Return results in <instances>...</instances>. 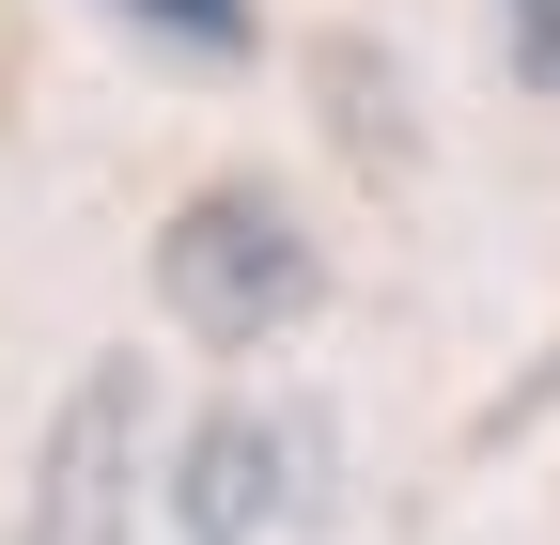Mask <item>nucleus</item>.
<instances>
[{
  "instance_id": "obj_4",
  "label": "nucleus",
  "mask_w": 560,
  "mask_h": 545,
  "mask_svg": "<svg viewBox=\"0 0 560 545\" xmlns=\"http://www.w3.org/2000/svg\"><path fill=\"white\" fill-rule=\"evenodd\" d=\"M140 32H172V47H202V62H249V0H125Z\"/></svg>"
},
{
  "instance_id": "obj_3",
  "label": "nucleus",
  "mask_w": 560,
  "mask_h": 545,
  "mask_svg": "<svg viewBox=\"0 0 560 545\" xmlns=\"http://www.w3.org/2000/svg\"><path fill=\"white\" fill-rule=\"evenodd\" d=\"M140 452H156V374H140V344H109L79 390H62V421H47L32 530H47V545H109V530H140Z\"/></svg>"
},
{
  "instance_id": "obj_5",
  "label": "nucleus",
  "mask_w": 560,
  "mask_h": 545,
  "mask_svg": "<svg viewBox=\"0 0 560 545\" xmlns=\"http://www.w3.org/2000/svg\"><path fill=\"white\" fill-rule=\"evenodd\" d=\"M499 62L529 94H560V0H499Z\"/></svg>"
},
{
  "instance_id": "obj_2",
  "label": "nucleus",
  "mask_w": 560,
  "mask_h": 545,
  "mask_svg": "<svg viewBox=\"0 0 560 545\" xmlns=\"http://www.w3.org/2000/svg\"><path fill=\"white\" fill-rule=\"evenodd\" d=\"M156 514L187 545H265V530H312L327 514V421L312 405H202L156 467Z\"/></svg>"
},
{
  "instance_id": "obj_1",
  "label": "nucleus",
  "mask_w": 560,
  "mask_h": 545,
  "mask_svg": "<svg viewBox=\"0 0 560 545\" xmlns=\"http://www.w3.org/2000/svg\"><path fill=\"white\" fill-rule=\"evenodd\" d=\"M312 297H327V250H312V219H296L280 187L219 172V187H187L172 219H156V312L187 327V344L249 359V344H280Z\"/></svg>"
}]
</instances>
